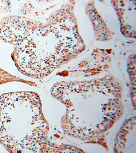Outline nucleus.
Listing matches in <instances>:
<instances>
[{
    "label": "nucleus",
    "instance_id": "f257e3e1",
    "mask_svg": "<svg viewBox=\"0 0 136 153\" xmlns=\"http://www.w3.org/2000/svg\"><path fill=\"white\" fill-rule=\"evenodd\" d=\"M46 126L35 94L11 93L0 97V142L10 150L30 148L41 139Z\"/></svg>",
    "mask_w": 136,
    "mask_h": 153
}]
</instances>
